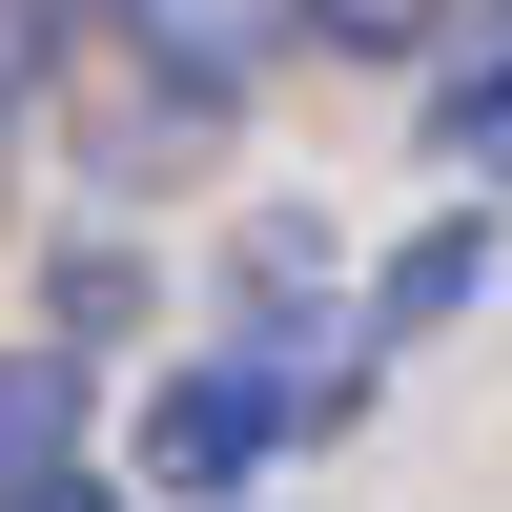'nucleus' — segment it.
<instances>
[{
    "label": "nucleus",
    "instance_id": "1",
    "mask_svg": "<svg viewBox=\"0 0 512 512\" xmlns=\"http://www.w3.org/2000/svg\"><path fill=\"white\" fill-rule=\"evenodd\" d=\"M287 451H308V431H287V369H246V349H185V369L144 390V492H205V512H246V492L287 472Z\"/></svg>",
    "mask_w": 512,
    "mask_h": 512
},
{
    "label": "nucleus",
    "instance_id": "2",
    "mask_svg": "<svg viewBox=\"0 0 512 512\" xmlns=\"http://www.w3.org/2000/svg\"><path fill=\"white\" fill-rule=\"evenodd\" d=\"M308 308H349L328 205H246V226H226V349H246V369H308V349H328Z\"/></svg>",
    "mask_w": 512,
    "mask_h": 512
},
{
    "label": "nucleus",
    "instance_id": "3",
    "mask_svg": "<svg viewBox=\"0 0 512 512\" xmlns=\"http://www.w3.org/2000/svg\"><path fill=\"white\" fill-rule=\"evenodd\" d=\"M123 21V62H144V103H185V123H226L246 82L287 62V0H103Z\"/></svg>",
    "mask_w": 512,
    "mask_h": 512
},
{
    "label": "nucleus",
    "instance_id": "4",
    "mask_svg": "<svg viewBox=\"0 0 512 512\" xmlns=\"http://www.w3.org/2000/svg\"><path fill=\"white\" fill-rule=\"evenodd\" d=\"M492 267H512V226H492V205H472V185H451V205H431V226H410V246H390V267H369V287H349V308H369V349H431V328H472V308H492Z\"/></svg>",
    "mask_w": 512,
    "mask_h": 512
},
{
    "label": "nucleus",
    "instance_id": "5",
    "mask_svg": "<svg viewBox=\"0 0 512 512\" xmlns=\"http://www.w3.org/2000/svg\"><path fill=\"white\" fill-rule=\"evenodd\" d=\"M431 164H451L472 205H512V21L472 41V62H431Z\"/></svg>",
    "mask_w": 512,
    "mask_h": 512
},
{
    "label": "nucleus",
    "instance_id": "6",
    "mask_svg": "<svg viewBox=\"0 0 512 512\" xmlns=\"http://www.w3.org/2000/svg\"><path fill=\"white\" fill-rule=\"evenodd\" d=\"M287 41H328V62H451L472 0H287Z\"/></svg>",
    "mask_w": 512,
    "mask_h": 512
},
{
    "label": "nucleus",
    "instance_id": "7",
    "mask_svg": "<svg viewBox=\"0 0 512 512\" xmlns=\"http://www.w3.org/2000/svg\"><path fill=\"white\" fill-rule=\"evenodd\" d=\"M82 451V349H0V492Z\"/></svg>",
    "mask_w": 512,
    "mask_h": 512
},
{
    "label": "nucleus",
    "instance_id": "8",
    "mask_svg": "<svg viewBox=\"0 0 512 512\" xmlns=\"http://www.w3.org/2000/svg\"><path fill=\"white\" fill-rule=\"evenodd\" d=\"M41 308H62V328H41V349H103V328H144V246H103V226H82Z\"/></svg>",
    "mask_w": 512,
    "mask_h": 512
},
{
    "label": "nucleus",
    "instance_id": "9",
    "mask_svg": "<svg viewBox=\"0 0 512 512\" xmlns=\"http://www.w3.org/2000/svg\"><path fill=\"white\" fill-rule=\"evenodd\" d=\"M62 41H82V0H0V123L62 103Z\"/></svg>",
    "mask_w": 512,
    "mask_h": 512
},
{
    "label": "nucleus",
    "instance_id": "10",
    "mask_svg": "<svg viewBox=\"0 0 512 512\" xmlns=\"http://www.w3.org/2000/svg\"><path fill=\"white\" fill-rule=\"evenodd\" d=\"M0 512H144V492H123V472H82V451H62V472H21Z\"/></svg>",
    "mask_w": 512,
    "mask_h": 512
},
{
    "label": "nucleus",
    "instance_id": "11",
    "mask_svg": "<svg viewBox=\"0 0 512 512\" xmlns=\"http://www.w3.org/2000/svg\"><path fill=\"white\" fill-rule=\"evenodd\" d=\"M82 21H103V0H82Z\"/></svg>",
    "mask_w": 512,
    "mask_h": 512
}]
</instances>
